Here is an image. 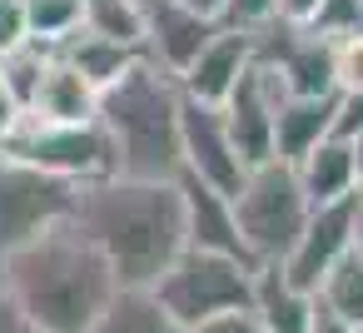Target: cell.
Masks as SVG:
<instances>
[{
  "mask_svg": "<svg viewBox=\"0 0 363 333\" xmlns=\"http://www.w3.org/2000/svg\"><path fill=\"white\" fill-rule=\"evenodd\" d=\"M55 55L65 60V65H75L95 90H105L110 80H120L135 60H140V45H125V40H110V35H95V30H75V35H65L60 45H55Z\"/></svg>",
  "mask_w": 363,
  "mask_h": 333,
  "instance_id": "cell-19",
  "label": "cell"
},
{
  "mask_svg": "<svg viewBox=\"0 0 363 333\" xmlns=\"http://www.w3.org/2000/svg\"><path fill=\"white\" fill-rule=\"evenodd\" d=\"M298 189L308 204H333V199H348L353 194V154H348V140L338 135H323L298 164Z\"/></svg>",
  "mask_w": 363,
  "mask_h": 333,
  "instance_id": "cell-18",
  "label": "cell"
},
{
  "mask_svg": "<svg viewBox=\"0 0 363 333\" xmlns=\"http://www.w3.org/2000/svg\"><path fill=\"white\" fill-rule=\"evenodd\" d=\"M155 303L174 318V328H189L214 313H234L254 303V264L204 249H179L164 273L150 283Z\"/></svg>",
  "mask_w": 363,
  "mask_h": 333,
  "instance_id": "cell-5",
  "label": "cell"
},
{
  "mask_svg": "<svg viewBox=\"0 0 363 333\" xmlns=\"http://www.w3.org/2000/svg\"><path fill=\"white\" fill-rule=\"evenodd\" d=\"M45 60H50V50L45 45H21V50H11V55H0V90H6L21 110L30 105V95H35V85H40V70H45Z\"/></svg>",
  "mask_w": 363,
  "mask_h": 333,
  "instance_id": "cell-24",
  "label": "cell"
},
{
  "mask_svg": "<svg viewBox=\"0 0 363 333\" xmlns=\"http://www.w3.org/2000/svg\"><path fill=\"white\" fill-rule=\"evenodd\" d=\"M179 6H184V11H194V16H204V21H219L229 0H179Z\"/></svg>",
  "mask_w": 363,
  "mask_h": 333,
  "instance_id": "cell-35",
  "label": "cell"
},
{
  "mask_svg": "<svg viewBox=\"0 0 363 333\" xmlns=\"http://www.w3.org/2000/svg\"><path fill=\"white\" fill-rule=\"evenodd\" d=\"M229 204H234V224H239V239L254 264H284L313 209L298 189L294 164H284V159H264V164L244 169Z\"/></svg>",
  "mask_w": 363,
  "mask_h": 333,
  "instance_id": "cell-4",
  "label": "cell"
},
{
  "mask_svg": "<svg viewBox=\"0 0 363 333\" xmlns=\"http://www.w3.org/2000/svg\"><path fill=\"white\" fill-rule=\"evenodd\" d=\"M95 125L110 140L115 174L174 179L179 174V80L155 60H135L95 100Z\"/></svg>",
  "mask_w": 363,
  "mask_h": 333,
  "instance_id": "cell-3",
  "label": "cell"
},
{
  "mask_svg": "<svg viewBox=\"0 0 363 333\" xmlns=\"http://www.w3.org/2000/svg\"><path fill=\"white\" fill-rule=\"evenodd\" d=\"M80 26L125 45H140L145 26V0H80Z\"/></svg>",
  "mask_w": 363,
  "mask_h": 333,
  "instance_id": "cell-22",
  "label": "cell"
},
{
  "mask_svg": "<svg viewBox=\"0 0 363 333\" xmlns=\"http://www.w3.org/2000/svg\"><path fill=\"white\" fill-rule=\"evenodd\" d=\"M358 333H363V328H358Z\"/></svg>",
  "mask_w": 363,
  "mask_h": 333,
  "instance_id": "cell-38",
  "label": "cell"
},
{
  "mask_svg": "<svg viewBox=\"0 0 363 333\" xmlns=\"http://www.w3.org/2000/svg\"><path fill=\"white\" fill-rule=\"evenodd\" d=\"M179 169L214 184L219 194H234L239 179H244V159L224 130V115L219 105H204V100H189L179 90Z\"/></svg>",
  "mask_w": 363,
  "mask_h": 333,
  "instance_id": "cell-9",
  "label": "cell"
},
{
  "mask_svg": "<svg viewBox=\"0 0 363 333\" xmlns=\"http://www.w3.org/2000/svg\"><path fill=\"white\" fill-rule=\"evenodd\" d=\"M219 30V21H204L184 11L179 0H145V26H140V55L169 70L174 80L189 70V60L204 50V40Z\"/></svg>",
  "mask_w": 363,
  "mask_h": 333,
  "instance_id": "cell-12",
  "label": "cell"
},
{
  "mask_svg": "<svg viewBox=\"0 0 363 333\" xmlns=\"http://www.w3.org/2000/svg\"><path fill=\"white\" fill-rule=\"evenodd\" d=\"M249 308L264 323V333H303L308 313H313V293L294 288L279 264H254V303Z\"/></svg>",
  "mask_w": 363,
  "mask_h": 333,
  "instance_id": "cell-17",
  "label": "cell"
},
{
  "mask_svg": "<svg viewBox=\"0 0 363 333\" xmlns=\"http://www.w3.org/2000/svg\"><path fill=\"white\" fill-rule=\"evenodd\" d=\"M95 100H100V90L50 50L45 70H40V85H35L26 110L40 115V120H55V125H85V120H95Z\"/></svg>",
  "mask_w": 363,
  "mask_h": 333,
  "instance_id": "cell-15",
  "label": "cell"
},
{
  "mask_svg": "<svg viewBox=\"0 0 363 333\" xmlns=\"http://www.w3.org/2000/svg\"><path fill=\"white\" fill-rule=\"evenodd\" d=\"M279 100H284V90H279V80H274L259 60H249V70H244V75L234 80V90L219 100L224 130H229V140H234L244 169L274 159V105H279Z\"/></svg>",
  "mask_w": 363,
  "mask_h": 333,
  "instance_id": "cell-10",
  "label": "cell"
},
{
  "mask_svg": "<svg viewBox=\"0 0 363 333\" xmlns=\"http://www.w3.org/2000/svg\"><path fill=\"white\" fill-rule=\"evenodd\" d=\"M313 298L328 308V313H338L343 323H353V328H363V254H343L323 278H318V288H313Z\"/></svg>",
  "mask_w": 363,
  "mask_h": 333,
  "instance_id": "cell-21",
  "label": "cell"
},
{
  "mask_svg": "<svg viewBox=\"0 0 363 333\" xmlns=\"http://www.w3.org/2000/svg\"><path fill=\"white\" fill-rule=\"evenodd\" d=\"M26 6V30L35 45L55 50L65 35L80 30V0H21Z\"/></svg>",
  "mask_w": 363,
  "mask_h": 333,
  "instance_id": "cell-23",
  "label": "cell"
},
{
  "mask_svg": "<svg viewBox=\"0 0 363 333\" xmlns=\"http://www.w3.org/2000/svg\"><path fill=\"white\" fill-rule=\"evenodd\" d=\"M0 149L45 169V174H60V179H100V174H115V159H110V140L95 120L85 125H55V120H40L30 110L16 115L11 135L0 140Z\"/></svg>",
  "mask_w": 363,
  "mask_h": 333,
  "instance_id": "cell-6",
  "label": "cell"
},
{
  "mask_svg": "<svg viewBox=\"0 0 363 333\" xmlns=\"http://www.w3.org/2000/svg\"><path fill=\"white\" fill-rule=\"evenodd\" d=\"M348 154H353V189H363V135L348 140Z\"/></svg>",
  "mask_w": 363,
  "mask_h": 333,
  "instance_id": "cell-37",
  "label": "cell"
},
{
  "mask_svg": "<svg viewBox=\"0 0 363 333\" xmlns=\"http://www.w3.org/2000/svg\"><path fill=\"white\" fill-rule=\"evenodd\" d=\"M179 333H264V323L254 318V308H234V313H214V318H199Z\"/></svg>",
  "mask_w": 363,
  "mask_h": 333,
  "instance_id": "cell-29",
  "label": "cell"
},
{
  "mask_svg": "<svg viewBox=\"0 0 363 333\" xmlns=\"http://www.w3.org/2000/svg\"><path fill=\"white\" fill-rule=\"evenodd\" d=\"M0 333H40V328L16 308V298H11L6 288H0Z\"/></svg>",
  "mask_w": 363,
  "mask_h": 333,
  "instance_id": "cell-31",
  "label": "cell"
},
{
  "mask_svg": "<svg viewBox=\"0 0 363 333\" xmlns=\"http://www.w3.org/2000/svg\"><path fill=\"white\" fill-rule=\"evenodd\" d=\"M0 288L40 333H85L115 298V269L80 234L75 219H55L0 259Z\"/></svg>",
  "mask_w": 363,
  "mask_h": 333,
  "instance_id": "cell-2",
  "label": "cell"
},
{
  "mask_svg": "<svg viewBox=\"0 0 363 333\" xmlns=\"http://www.w3.org/2000/svg\"><path fill=\"white\" fill-rule=\"evenodd\" d=\"M179 184V204H184V249H204V254H229V259H249L244 239H239V224H234V204L229 194H219L214 184L194 179V174H174Z\"/></svg>",
  "mask_w": 363,
  "mask_h": 333,
  "instance_id": "cell-13",
  "label": "cell"
},
{
  "mask_svg": "<svg viewBox=\"0 0 363 333\" xmlns=\"http://www.w3.org/2000/svg\"><path fill=\"white\" fill-rule=\"evenodd\" d=\"M308 30L323 40H343L363 30V0H318V11L308 16Z\"/></svg>",
  "mask_w": 363,
  "mask_h": 333,
  "instance_id": "cell-25",
  "label": "cell"
},
{
  "mask_svg": "<svg viewBox=\"0 0 363 333\" xmlns=\"http://www.w3.org/2000/svg\"><path fill=\"white\" fill-rule=\"evenodd\" d=\"M16 115H21V105L6 95V90H0V140H6L11 135V125H16Z\"/></svg>",
  "mask_w": 363,
  "mask_h": 333,
  "instance_id": "cell-36",
  "label": "cell"
},
{
  "mask_svg": "<svg viewBox=\"0 0 363 333\" xmlns=\"http://www.w3.org/2000/svg\"><path fill=\"white\" fill-rule=\"evenodd\" d=\"M274 21V0H229L219 26H234V30H259Z\"/></svg>",
  "mask_w": 363,
  "mask_h": 333,
  "instance_id": "cell-28",
  "label": "cell"
},
{
  "mask_svg": "<svg viewBox=\"0 0 363 333\" xmlns=\"http://www.w3.org/2000/svg\"><path fill=\"white\" fill-rule=\"evenodd\" d=\"M254 60L279 80L284 95H328L333 90V40L308 26L269 21L254 30Z\"/></svg>",
  "mask_w": 363,
  "mask_h": 333,
  "instance_id": "cell-8",
  "label": "cell"
},
{
  "mask_svg": "<svg viewBox=\"0 0 363 333\" xmlns=\"http://www.w3.org/2000/svg\"><path fill=\"white\" fill-rule=\"evenodd\" d=\"M303 333H358V328H353V323H343L338 313H328V308L313 298V313H308V328H303Z\"/></svg>",
  "mask_w": 363,
  "mask_h": 333,
  "instance_id": "cell-32",
  "label": "cell"
},
{
  "mask_svg": "<svg viewBox=\"0 0 363 333\" xmlns=\"http://www.w3.org/2000/svg\"><path fill=\"white\" fill-rule=\"evenodd\" d=\"M353 254H363V189H353V229H348Z\"/></svg>",
  "mask_w": 363,
  "mask_h": 333,
  "instance_id": "cell-34",
  "label": "cell"
},
{
  "mask_svg": "<svg viewBox=\"0 0 363 333\" xmlns=\"http://www.w3.org/2000/svg\"><path fill=\"white\" fill-rule=\"evenodd\" d=\"M75 189H80L75 179L45 174L0 149V259L21 249L26 239H35L40 229H50L55 219H70Z\"/></svg>",
  "mask_w": 363,
  "mask_h": 333,
  "instance_id": "cell-7",
  "label": "cell"
},
{
  "mask_svg": "<svg viewBox=\"0 0 363 333\" xmlns=\"http://www.w3.org/2000/svg\"><path fill=\"white\" fill-rule=\"evenodd\" d=\"M328 135H338V140L363 135V90H333V125H328Z\"/></svg>",
  "mask_w": 363,
  "mask_h": 333,
  "instance_id": "cell-27",
  "label": "cell"
},
{
  "mask_svg": "<svg viewBox=\"0 0 363 333\" xmlns=\"http://www.w3.org/2000/svg\"><path fill=\"white\" fill-rule=\"evenodd\" d=\"M313 11L318 0H274V21H289V26H308Z\"/></svg>",
  "mask_w": 363,
  "mask_h": 333,
  "instance_id": "cell-33",
  "label": "cell"
},
{
  "mask_svg": "<svg viewBox=\"0 0 363 333\" xmlns=\"http://www.w3.org/2000/svg\"><path fill=\"white\" fill-rule=\"evenodd\" d=\"M333 125V90L328 95H284L274 105V159L298 164Z\"/></svg>",
  "mask_w": 363,
  "mask_h": 333,
  "instance_id": "cell-16",
  "label": "cell"
},
{
  "mask_svg": "<svg viewBox=\"0 0 363 333\" xmlns=\"http://www.w3.org/2000/svg\"><path fill=\"white\" fill-rule=\"evenodd\" d=\"M249 60H254V30L219 26V30L204 40V50L189 60V70L179 75V90H184L189 100L219 105V100L234 90V80L249 70Z\"/></svg>",
  "mask_w": 363,
  "mask_h": 333,
  "instance_id": "cell-14",
  "label": "cell"
},
{
  "mask_svg": "<svg viewBox=\"0 0 363 333\" xmlns=\"http://www.w3.org/2000/svg\"><path fill=\"white\" fill-rule=\"evenodd\" d=\"M348 229H353V194L348 199H333V204H313L308 219H303V229H298V239H294V249H289V259L279 264L284 278L294 288L313 293L318 278L353 249L348 244Z\"/></svg>",
  "mask_w": 363,
  "mask_h": 333,
  "instance_id": "cell-11",
  "label": "cell"
},
{
  "mask_svg": "<svg viewBox=\"0 0 363 333\" xmlns=\"http://www.w3.org/2000/svg\"><path fill=\"white\" fill-rule=\"evenodd\" d=\"M70 219L105 254L120 288H150L184 249V204L174 179L100 174L75 189Z\"/></svg>",
  "mask_w": 363,
  "mask_h": 333,
  "instance_id": "cell-1",
  "label": "cell"
},
{
  "mask_svg": "<svg viewBox=\"0 0 363 333\" xmlns=\"http://www.w3.org/2000/svg\"><path fill=\"white\" fill-rule=\"evenodd\" d=\"M30 45V30H26V6L21 0H0V55H11Z\"/></svg>",
  "mask_w": 363,
  "mask_h": 333,
  "instance_id": "cell-30",
  "label": "cell"
},
{
  "mask_svg": "<svg viewBox=\"0 0 363 333\" xmlns=\"http://www.w3.org/2000/svg\"><path fill=\"white\" fill-rule=\"evenodd\" d=\"M85 333H179V328L155 303L150 288H115V298L100 308V318Z\"/></svg>",
  "mask_w": 363,
  "mask_h": 333,
  "instance_id": "cell-20",
  "label": "cell"
},
{
  "mask_svg": "<svg viewBox=\"0 0 363 333\" xmlns=\"http://www.w3.org/2000/svg\"><path fill=\"white\" fill-rule=\"evenodd\" d=\"M333 90H363V30L333 40Z\"/></svg>",
  "mask_w": 363,
  "mask_h": 333,
  "instance_id": "cell-26",
  "label": "cell"
}]
</instances>
